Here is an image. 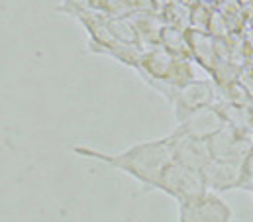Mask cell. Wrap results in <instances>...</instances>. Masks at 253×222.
Wrapping results in <instances>:
<instances>
[{
  "label": "cell",
  "mask_w": 253,
  "mask_h": 222,
  "mask_svg": "<svg viewBox=\"0 0 253 222\" xmlns=\"http://www.w3.org/2000/svg\"><path fill=\"white\" fill-rule=\"evenodd\" d=\"M157 191L169 195L171 199L179 203H190L200 199L202 195L208 193V185L204 179V171L187 167L179 162H171L165 167L159 183H157Z\"/></svg>",
  "instance_id": "7a4b0ae2"
},
{
  "label": "cell",
  "mask_w": 253,
  "mask_h": 222,
  "mask_svg": "<svg viewBox=\"0 0 253 222\" xmlns=\"http://www.w3.org/2000/svg\"><path fill=\"white\" fill-rule=\"evenodd\" d=\"M240 189L253 193V152L244 160V164H242V181H240Z\"/></svg>",
  "instance_id": "9c48e42d"
},
{
  "label": "cell",
  "mask_w": 253,
  "mask_h": 222,
  "mask_svg": "<svg viewBox=\"0 0 253 222\" xmlns=\"http://www.w3.org/2000/svg\"><path fill=\"white\" fill-rule=\"evenodd\" d=\"M208 146L214 160L244 164V160L253 152V136H248L226 124L208 140Z\"/></svg>",
  "instance_id": "3957f363"
},
{
  "label": "cell",
  "mask_w": 253,
  "mask_h": 222,
  "mask_svg": "<svg viewBox=\"0 0 253 222\" xmlns=\"http://www.w3.org/2000/svg\"><path fill=\"white\" fill-rule=\"evenodd\" d=\"M73 152L79 154L81 158L96 160V162H102L106 166L114 167L129 177H133L147 189H157V183H159L165 167L175 160L171 136L161 138V140L133 144L131 148L118 152V154H106V152H98V150H92L86 146H75Z\"/></svg>",
  "instance_id": "6da1fadb"
},
{
  "label": "cell",
  "mask_w": 253,
  "mask_h": 222,
  "mask_svg": "<svg viewBox=\"0 0 253 222\" xmlns=\"http://www.w3.org/2000/svg\"><path fill=\"white\" fill-rule=\"evenodd\" d=\"M173 154H175V162L183 164L192 169L204 171L206 166L214 160L208 140H198V138H190V136H183L173 132Z\"/></svg>",
  "instance_id": "52a82bcc"
},
{
  "label": "cell",
  "mask_w": 253,
  "mask_h": 222,
  "mask_svg": "<svg viewBox=\"0 0 253 222\" xmlns=\"http://www.w3.org/2000/svg\"><path fill=\"white\" fill-rule=\"evenodd\" d=\"M216 103V87L210 81H190L183 85L175 99H173V114L177 122L185 120L192 112L200 111L204 107H212Z\"/></svg>",
  "instance_id": "5b68a950"
},
{
  "label": "cell",
  "mask_w": 253,
  "mask_h": 222,
  "mask_svg": "<svg viewBox=\"0 0 253 222\" xmlns=\"http://www.w3.org/2000/svg\"><path fill=\"white\" fill-rule=\"evenodd\" d=\"M252 195H253V193H252Z\"/></svg>",
  "instance_id": "30bf717a"
},
{
  "label": "cell",
  "mask_w": 253,
  "mask_h": 222,
  "mask_svg": "<svg viewBox=\"0 0 253 222\" xmlns=\"http://www.w3.org/2000/svg\"><path fill=\"white\" fill-rule=\"evenodd\" d=\"M224 126H226V120L218 109V105H212V107H204L200 111L192 112L185 120L177 122L175 132L183 136H190V138H198V140H210Z\"/></svg>",
  "instance_id": "8992f818"
},
{
  "label": "cell",
  "mask_w": 253,
  "mask_h": 222,
  "mask_svg": "<svg viewBox=\"0 0 253 222\" xmlns=\"http://www.w3.org/2000/svg\"><path fill=\"white\" fill-rule=\"evenodd\" d=\"M204 179H206L208 191H214V193H226V191L240 189L242 164L212 160L204 169Z\"/></svg>",
  "instance_id": "ba28073f"
},
{
  "label": "cell",
  "mask_w": 253,
  "mask_h": 222,
  "mask_svg": "<svg viewBox=\"0 0 253 222\" xmlns=\"http://www.w3.org/2000/svg\"><path fill=\"white\" fill-rule=\"evenodd\" d=\"M234 213L216 193H206L196 201L179 203V222H232Z\"/></svg>",
  "instance_id": "277c9868"
}]
</instances>
